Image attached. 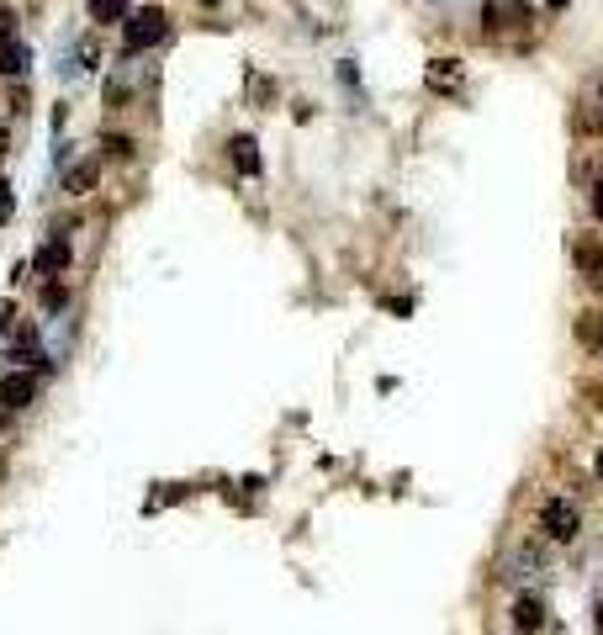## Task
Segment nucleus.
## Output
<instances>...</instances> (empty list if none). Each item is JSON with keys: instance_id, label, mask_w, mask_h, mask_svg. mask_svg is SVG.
I'll return each mask as SVG.
<instances>
[{"instance_id": "nucleus-12", "label": "nucleus", "mask_w": 603, "mask_h": 635, "mask_svg": "<svg viewBox=\"0 0 603 635\" xmlns=\"http://www.w3.org/2000/svg\"><path fill=\"white\" fill-rule=\"evenodd\" d=\"M95 175H101V164H95V159H85V164H74V170H69V191H74V196H85V191H91L95 185Z\"/></svg>"}, {"instance_id": "nucleus-5", "label": "nucleus", "mask_w": 603, "mask_h": 635, "mask_svg": "<svg viewBox=\"0 0 603 635\" xmlns=\"http://www.w3.org/2000/svg\"><path fill=\"white\" fill-rule=\"evenodd\" d=\"M572 260H577V271H582V275H603V243H598V239H582V233H577Z\"/></svg>"}, {"instance_id": "nucleus-6", "label": "nucleus", "mask_w": 603, "mask_h": 635, "mask_svg": "<svg viewBox=\"0 0 603 635\" xmlns=\"http://www.w3.org/2000/svg\"><path fill=\"white\" fill-rule=\"evenodd\" d=\"M460 85V64L455 59H429V91H455Z\"/></svg>"}, {"instance_id": "nucleus-11", "label": "nucleus", "mask_w": 603, "mask_h": 635, "mask_svg": "<svg viewBox=\"0 0 603 635\" xmlns=\"http://www.w3.org/2000/svg\"><path fill=\"white\" fill-rule=\"evenodd\" d=\"M91 22H101V27L127 22V0H91Z\"/></svg>"}, {"instance_id": "nucleus-8", "label": "nucleus", "mask_w": 603, "mask_h": 635, "mask_svg": "<svg viewBox=\"0 0 603 635\" xmlns=\"http://www.w3.org/2000/svg\"><path fill=\"white\" fill-rule=\"evenodd\" d=\"M577 344H588V350H603V313H598V307L577 313Z\"/></svg>"}, {"instance_id": "nucleus-17", "label": "nucleus", "mask_w": 603, "mask_h": 635, "mask_svg": "<svg viewBox=\"0 0 603 635\" xmlns=\"http://www.w3.org/2000/svg\"><path fill=\"white\" fill-rule=\"evenodd\" d=\"M0 154H5V127H0Z\"/></svg>"}, {"instance_id": "nucleus-15", "label": "nucleus", "mask_w": 603, "mask_h": 635, "mask_svg": "<svg viewBox=\"0 0 603 635\" xmlns=\"http://www.w3.org/2000/svg\"><path fill=\"white\" fill-rule=\"evenodd\" d=\"M593 212H598V223H603V181H598V191H593Z\"/></svg>"}, {"instance_id": "nucleus-2", "label": "nucleus", "mask_w": 603, "mask_h": 635, "mask_svg": "<svg viewBox=\"0 0 603 635\" xmlns=\"http://www.w3.org/2000/svg\"><path fill=\"white\" fill-rule=\"evenodd\" d=\"M540 530L550 535V541H572V535H577V503L550 498V503L540 509Z\"/></svg>"}, {"instance_id": "nucleus-9", "label": "nucleus", "mask_w": 603, "mask_h": 635, "mask_svg": "<svg viewBox=\"0 0 603 635\" xmlns=\"http://www.w3.org/2000/svg\"><path fill=\"white\" fill-rule=\"evenodd\" d=\"M32 265H37V271H43V275H59L64 265H69V243H64V239L43 243V249H37V260H32Z\"/></svg>"}, {"instance_id": "nucleus-13", "label": "nucleus", "mask_w": 603, "mask_h": 635, "mask_svg": "<svg viewBox=\"0 0 603 635\" xmlns=\"http://www.w3.org/2000/svg\"><path fill=\"white\" fill-rule=\"evenodd\" d=\"M106 154H112V159H127V154H133V138H127V133H106Z\"/></svg>"}, {"instance_id": "nucleus-4", "label": "nucleus", "mask_w": 603, "mask_h": 635, "mask_svg": "<svg viewBox=\"0 0 603 635\" xmlns=\"http://www.w3.org/2000/svg\"><path fill=\"white\" fill-rule=\"evenodd\" d=\"M32 392H37V382H32L27 371H22V376H5V382H0V402H5V408H27Z\"/></svg>"}, {"instance_id": "nucleus-18", "label": "nucleus", "mask_w": 603, "mask_h": 635, "mask_svg": "<svg viewBox=\"0 0 603 635\" xmlns=\"http://www.w3.org/2000/svg\"><path fill=\"white\" fill-rule=\"evenodd\" d=\"M598 477H603V451H598Z\"/></svg>"}, {"instance_id": "nucleus-14", "label": "nucleus", "mask_w": 603, "mask_h": 635, "mask_svg": "<svg viewBox=\"0 0 603 635\" xmlns=\"http://www.w3.org/2000/svg\"><path fill=\"white\" fill-rule=\"evenodd\" d=\"M11 212H16V196H11V185L0 181V223H11Z\"/></svg>"}, {"instance_id": "nucleus-10", "label": "nucleus", "mask_w": 603, "mask_h": 635, "mask_svg": "<svg viewBox=\"0 0 603 635\" xmlns=\"http://www.w3.org/2000/svg\"><path fill=\"white\" fill-rule=\"evenodd\" d=\"M513 625L529 635V630H540L545 625V609H540V599H519V609H513Z\"/></svg>"}, {"instance_id": "nucleus-7", "label": "nucleus", "mask_w": 603, "mask_h": 635, "mask_svg": "<svg viewBox=\"0 0 603 635\" xmlns=\"http://www.w3.org/2000/svg\"><path fill=\"white\" fill-rule=\"evenodd\" d=\"M228 159L239 164L243 175H260V144H254L249 133H243V138H233V144H228Z\"/></svg>"}, {"instance_id": "nucleus-3", "label": "nucleus", "mask_w": 603, "mask_h": 635, "mask_svg": "<svg viewBox=\"0 0 603 635\" xmlns=\"http://www.w3.org/2000/svg\"><path fill=\"white\" fill-rule=\"evenodd\" d=\"M32 64V48L16 37V27H0V74H22Z\"/></svg>"}, {"instance_id": "nucleus-16", "label": "nucleus", "mask_w": 603, "mask_h": 635, "mask_svg": "<svg viewBox=\"0 0 603 635\" xmlns=\"http://www.w3.org/2000/svg\"><path fill=\"white\" fill-rule=\"evenodd\" d=\"M567 5H572V0H550V11H567Z\"/></svg>"}, {"instance_id": "nucleus-1", "label": "nucleus", "mask_w": 603, "mask_h": 635, "mask_svg": "<svg viewBox=\"0 0 603 635\" xmlns=\"http://www.w3.org/2000/svg\"><path fill=\"white\" fill-rule=\"evenodd\" d=\"M164 32H170V16H164L159 5L127 11V22H122V48H127V54H143L153 43H164Z\"/></svg>"}]
</instances>
